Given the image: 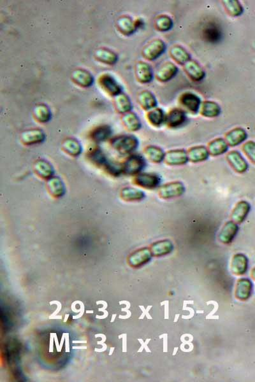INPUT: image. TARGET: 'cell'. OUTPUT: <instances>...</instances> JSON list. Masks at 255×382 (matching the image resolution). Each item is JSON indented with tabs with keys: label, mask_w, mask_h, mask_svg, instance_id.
<instances>
[{
	"label": "cell",
	"mask_w": 255,
	"mask_h": 382,
	"mask_svg": "<svg viewBox=\"0 0 255 382\" xmlns=\"http://www.w3.org/2000/svg\"><path fill=\"white\" fill-rule=\"evenodd\" d=\"M247 138V133L241 127L231 129L225 135V140L227 143L232 147L239 145L242 142L245 141Z\"/></svg>",
	"instance_id": "cell-17"
},
{
	"label": "cell",
	"mask_w": 255,
	"mask_h": 382,
	"mask_svg": "<svg viewBox=\"0 0 255 382\" xmlns=\"http://www.w3.org/2000/svg\"><path fill=\"white\" fill-rule=\"evenodd\" d=\"M134 182L141 188L147 190H154L160 185L161 178L159 175L154 173H139L136 176Z\"/></svg>",
	"instance_id": "cell-8"
},
{
	"label": "cell",
	"mask_w": 255,
	"mask_h": 382,
	"mask_svg": "<svg viewBox=\"0 0 255 382\" xmlns=\"http://www.w3.org/2000/svg\"><path fill=\"white\" fill-rule=\"evenodd\" d=\"M189 161L197 163L207 161L210 156L207 147L204 145L193 146L187 151Z\"/></svg>",
	"instance_id": "cell-19"
},
{
	"label": "cell",
	"mask_w": 255,
	"mask_h": 382,
	"mask_svg": "<svg viewBox=\"0 0 255 382\" xmlns=\"http://www.w3.org/2000/svg\"><path fill=\"white\" fill-rule=\"evenodd\" d=\"M34 116L40 122H47L51 119V112L50 108L44 104H40L34 108Z\"/></svg>",
	"instance_id": "cell-33"
},
{
	"label": "cell",
	"mask_w": 255,
	"mask_h": 382,
	"mask_svg": "<svg viewBox=\"0 0 255 382\" xmlns=\"http://www.w3.org/2000/svg\"><path fill=\"white\" fill-rule=\"evenodd\" d=\"M146 165V161L143 157L140 155L135 154L129 157L125 163L123 169L128 175H137L143 170Z\"/></svg>",
	"instance_id": "cell-6"
},
{
	"label": "cell",
	"mask_w": 255,
	"mask_h": 382,
	"mask_svg": "<svg viewBox=\"0 0 255 382\" xmlns=\"http://www.w3.org/2000/svg\"><path fill=\"white\" fill-rule=\"evenodd\" d=\"M46 138L43 131L39 129H33L25 131L22 135V140L26 145H33L43 142Z\"/></svg>",
	"instance_id": "cell-28"
},
{
	"label": "cell",
	"mask_w": 255,
	"mask_h": 382,
	"mask_svg": "<svg viewBox=\"0 0 255 382\" xmlns=\"http://www.w3.org/2000/svg\"><path fill=\"white\" fill-rule=\"evenodd\" d=\"M186 112L180 108H174L166 117L165 124L170 128H178L186 122Z\"/></svg>",
	"instance_id": "cell-10"
},
{
	"label": "cell",
	"mask_w": 255,
	"mask_h": 382,
	"mask_svg": "<svg viewBox=\"0 0 255 382\" xmlns=\"http://www.w3.org/2000/svg\"><path fill=\"white\" fill-rule=\"evenodd\" d=\"M72 79L75 84L85 88L92 86L94 82V78L91 73L84 69L75 70L72 73Z\"/></svg>",
	"instance_id": "cell-16"
},
{
	"label": "cell",
	"mask_w": 255,
	"mask_h": 382,
	"mask_svg": "<svg viewBox=\"0 0 255 382\" xmlns=\"http://www.w3.org/2000/svg\"><path fill=\"white\" fill-rule=\"evenodd\" d=\"M221 111L222 109L218 103L212 101H205L202 103L200 114L205 118H214L220 116Z\"/></svg>",
	"instance_id": "cell-22"
},
{
	"label": "cell",
	"mask_w": 255,
	"mask_h": 382,
	"mask_svg": "<svg viewBox=\"0 0 255 382\" xmlns=\"http://www.w3.org/2000/svg\"><path fill=\"white\" fill-rule=\"evenodd\" d=\"M65 149L72 155H78L81 150L80 144L76 140L69 139L66 140L64 143Z\"/></svg>",
	"instance_id": "cell-37"
},
{
	"label": "cell",
	"mask_w": 255,
	"mask_h": 382,
	"mask_svg": "<svg viewBox=\"0 0 255 382\" xmlns=\"http://www.w3.org/2000/svg\"><path fill=\"white\" fill-rule=\"evenodd\" d=\"M170 56L176 63L180 65H184L191 60L190 53L180 46L172 47L170 50Z\"/></svg>",
	"instance_id": "cell-23"
},
{
	"label": "cell",
	"mask_w": 255,
	"mask_h": 382,
	"mask_svg": "<svg viewBox=\"0 0 255 382\" xmlns=\"http://www.w3.org/2000/svg\"><path fill=\"white\" fill-rule=\"evenodd\" d=\"M227 159L230 165L237 173H243L247 171L248 163L242 156L241 153L237 150H232V151L230 152L227 154Z\"/></svg>",
	"instance_id": "cell-14"
},
{
	"label": "cell",
	"mask_w": 255,
	"mask_h": 382,
	"mask_svg": "<svg viewBox=\"0 0 255 382\" xmlns=\"http://www.w3.org/2000/svg\"><path fill=\"white\" fill-rule=\"evenodd\" d=\"M98 82L102 90L108 95L116 96L122 93V87L110 74H102L99 76Z\"/></svg>",
	"instance_id": "cell-4"
},
{
	"label": "cell",
	"mask_w": 255,
	"mask_h": 382,
	"mask_svg": "<svg viewBox=\"0 0 255 382\" xmlns=\"http://www.w3.org/2000/svg\"><path fill=\"white\" fill-rule=\"evenodd\" d=\"M251 206L250 203L246 201H241L237 203L232 212L231 217L232 221L236 224H241L245 220L250 213Z\"/></svg>",
	"instance_id": "cell-15"
},
{
	"label": "cell",
	"mask_w": 255,
	"mask_h": 382,
	"mask_svg": "<svg viewBox=\"0 0 255 382\" xmlns=\"http://www.w3.org/2000/svg\"><path fill=\"white\" fill-rule=\"evenodd\" d=\"M173 249V245L171 241L163 240L156 242L153 246V252L156 256H163L170 253Z\"/></svg>",
	"instance_id": "cell-36"
},
{
	"label": "cell",
	"mask_w": 255,
	"mask_h": 382,
	"mask_svg": "<svg viewBox=\"0 0 255 382\" xmlns=\"http://www.w3.org/2000/svg\"><path fill=\"white\" fill-rule=\"evenodd\" d=\"M112 134L111 128L107 125L98 127L91 133V138L94 141L101 142L105 141Z\"/></svg>",
	"instance_id": "cell-34"
},
{
	"label": "cell",
	"mask_w": 255,
	"mask_h": 382,
	"mask_svg": "<svg viewBox=\"0 0 255 382\" xmlns=\"http://www.w3.org/2000/svg\"><path fill=\"white\" fill-rule=\"evenodd\" d=\"M166 117L167 115L165 114V112L159 108L150 110L147 114V119L149 122L154 127H160L165 124Z\"/></svg>",
	"instance_id": "cell-26"
},
{
	"label": "cell",
	"mask_w": 255,
	"mask_h": 382,
	"mask_svg": "<svg viewBox=\"0 0 255 382\" xmlns=\"http://www.w3.org/2000/svg\"><path fill=\"white\" fill-rule=\"evenodd\" d=\"M112 145L121 154H128L137 149L139 141L133 135H121L112 140Z\"/></svg>",
	"instance_id": "cell-1"
},
{
	"label": "cell",
	"mask_w": 255,
	"mask_h": 382,
	"mask_svg": "<svg viewBox=\"0 0 255 382\" xmlns=\"http://www.w3.org/2000/svg\"><path fill=\"white\" fill-rule=\"evenodd\" d=\"M123 122L128 131H139L141 127V122L137 115L133 112H128L123 117Z\"/></svg>",
	"instance_id": "cell-30"
},
{
	"label": "cell",
	"mask_w": 255,
	"mask_h": 382,
	"mask_svg": "<svg viewBox=\"0 0 255 382\" xmlns=\"http://www.w3.org/2000/svg\"><path fill=\"white\" fill-rule=\"evenodd\" d=\"M239 231L237 224L232 221H229L223 226L219 235V239L223 243H229L233 240Z\"/></svg>",
	"instance_id": "cell-18"
},
{
	"label": "cell",
	"mask_w": 255,
	"mask_h": 382,
	"mask_svg": "<svg viewBox=\"0 0 255 382\" xmlns=\"http://www.w3.org/2000/svg\"><path fill=\"white\" fill-rule=\"evenodd\" d=\"M179 103L184 109L193 114L199 112L202 105L201 97L191 92L184 93L180 96Z\"/></svg>",
	"instance_id": "cell-5"
},
{
	"label": "cell",
	"mask_w": 255,
	"mask_h": 382,
	"mask_svg": "<svg viewBox=\"0 0 255 382\" xmlns=\"http://www.w3.org/2000/svg\"><path fill=\"white\" fill-rule=\"evenodd\" d=\"M165 154L162 148L155 145L148 146L145 149V154L149 160L154 163H160L164 161Z\"/></svg>",
	"instance_id": "cell-29"
},
{
	"label": "cell",
	"mask_w": 255,
	"mask_h": 382,
	"mask_svg": "<svg viewBox=\"0 0 255 382\" xmlns=\"http://www.w3.org/2000/svg\"><path fill=\"white\" fill-rule=\"evenodd\" d=\"M242 150L248 158L255 164V142L249 141L242 146Z\"/></svg>",
	"instance_id": "cell-38"
},
{
	"label": "cell",
	"mask_w": 255,
	"mask_h": 382,
	"mask_svg": "<svg viewBox=\"0 0 255 382\" xmlns=\"http://www.w3.org/2000/svg\"><path fill=\"white\" fill-rule=\"evenodd\" d=\"M203 37L209 44H216L222 38V31L220 25L215 22L206 23L203 29Z\"/></svg>",
	"instance_id": "cell-7"
},
{
	"label": "cell",
	"mask_w": 255,
	"mask_h": 382,
	"mask_svg": "<svg viewBox=\"0 0 255 382\" xmlns=\"http://www.w3.org/2000/svg\"><path fill=\"white\" fill-rule=\"evenodd\" d=\"M174 26V22L171 18L167 15H161L157 17L154 20V27L160 32H167L171 30Z\"/></svg>",
	"instance_id": "cell-32"
},
{
	"label": "cell",
	"mask_w": 255,
	"mask_h": 382,
	"mask_svg": "<svg viewBox=\"0 0 255 382\" xmlns=\"http://www.w3.org/2000/svg\"><path fill=\"white\" fill-rule=\"evenodd\" d=\"M115 106L119 113L127 114L132 109V103L128 96L121 93L115 96Z\"/></svg>",
	"instance_id": "cell-27"
},
{
	"label": "cell",
	"mask_w": 255,
	"mask_h": 382,
	"mask_svg": "<svg viewBox=\"0 0 255 382\" xmlns=\"http://www.w3.org/2000/svg\"><path fill=\"white\" fill-rule=\"evenodd\" d=\"M222 2L225 10L229 16L235 18L241 16L243 12V7L237 0H225Z\"/></svg>",
	"instance_id": "cell-31"
},
{
	"label": "cell",
	"mask_w": 255,
	"mask_h": 382,
	"mask_svg": "<svg viewBox=\"0 0 255 382\" xmlns=\"http://www.w3.org/2000/svg\"><path fill=\"white\" fill-rule=\"evenodd\" d=\"M117 26L125 35H130L137 29L135 21L128 16H123L119 19L117 21Z\"/></svg>",
	"instance_id": "cell-24"
},
{
	"label": "cell",
	"mask_w": 255,
	"mask_h": 382,
	"mask_svg": "<svg viewBox=\"0 0 255 382\" xmlns=\"http://www.w3.org/2000/svg\"><path fill=\"white\" fill-rule=\"evenodd\" d=\"M186 191L184 184L181 182H170L159 188L158 194L161 198L169 199L181 196Z\"/></svg>",
	"instance_id": "cell-3"
},
{
	"label": "cell",
	"mask_w": 255,
	"mask_h": 382,
	"mask_svg": "<svg viewBox=\"0 0 255 382\" xmlns=\"http://www.w3.org/2000/svg\"><path fill=\"white\" fill-rule=\"evenodd\" d=\"M166 45L162 40L155 39L146 45L142 50V56L148 61H154L165 52Z\"/></svg>",
	"instance_id": "cell-2"
},
{
	"label": "cell",
	"mask_w": 255,
	"mask_h": 382,
	"mask_svg": "<svg viewBox=\"0 0 255 382\" xmlns=\"http://www.w3.org/2000/svg\"><path fill=\"white\" fill-rule=\"evenodd\" d=\"M95 56L97 60L107 65H114L118 60V55L108 48H101L96 50Z\"/></svg>",
	"instance_id": "cell-25"
},
{
	"label": "cell",
	"mask_w": 255,
	"mask_h": 382,
	"mask_svg": "<svg viewBox=\"0 0 255 382\" xmlns=\"http://www.w3.org/2000/svg\"><path fill=\"white\" fill-rule=\"evenodd\" d=\"M164 161L169 166H182L188 162V152L184 149L171 150L166 152Z\"/></svg>",
	"instance_id": "cell-9"
},
{
	"label": "cell",
	"mask_w": 255,
	"mask_h": 382,
	"mask_svg": "<svg viewBox=\"0 0 255 382\" xmlns=\"http://www.w3.org/2000/svg\"><path fill=\"white\" fill-rule=\"evenodd\" d=\"M177 66L171 62L163 64L157 70L156 78L158 81L167 82L175 77L178 72Z\"/></svg>",
	"instance_id": "cell-12"
},
{
	"label": "cell",
	"mask_w": 255,
	"mask_h": 382,
	"mask_svg": "<svg viewBox=\"0 0 255 382\" xmlns=\"http://www.w3.org/2000/svg\"><path fill=\"white\" fill-rule=\"evenodd\" d=\"M135 72L136 78L141 84H148L154 77L152 67L143 61L136 64Z\"/></svg>",
	"instance_id": "cell-13"
},
{
	"label": "cell",
	"mask_w": 255,
	"mask_h": 382,
	"mask_svg": "<svg viewBox=\"0 0 255 382\" xmlns=\"http://www.w3.org/2000/svg\"><path fill=\"white\" fill-rule=\"evenodd\" d=\"M139 105L144 110L150 111L158 105L156 97L151 91H144L138 96Z\"/></svg>",
	"instance_id": "cell-20"
},
{
	"label": "cell",
	"mask_w": 255,
	"mask_h": 382,
	"mask_svg": "<svg viewBox=\"0 0 255 382\" xmlns=\"http://www.w3.org/2000/svg\"><path fill=\"white\" fill-rule=\"evenodd\" d=\"M185 73L191 80L199 82L205 76V72L196 61L190 60L184 65Z\"/></svg>",
	"instance_id": "cell-11"
},
{
	"label": "cell",
	"mask_w": 255,
	"mask_h": 382,
	"mask_svg": "<svg viewBox=\"0 0 255 382\" xmlns=\"http://www.w3.org/2000/svg\"><path fill=\"white\" fill-rule=\"evenodd\" d=\"M229 146L226 140L222 138H218L209 142L207 149L210 156H219L228 151Z\"/></svg>",
	"instance_id": "cell-21"
},
{
	"label": "cell",
	"mask_w": 255,
	"mask_h": 382,
	"mask_svg": "<svg viewBox=\"0 0 255 382\" xmlns=\"http://www.w3.org/2000/svg\"><path fill=\"white\" fill-rule=\"evenodd\" d=\"M122 197L127 201H140L145 197V194L142 191L137 189L127 188L123 190Z\"/></svg>",
	"instance_id": "cell-35"
}]
</instances>
